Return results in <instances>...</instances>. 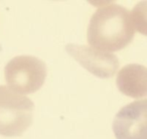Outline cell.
Instances as JSON below:
<instances>
[{
  "instance_id": "1",
  "label": "cell",
  "mask_w": 147,
  "mask_h": 139,
  "mask_svg": "<svg viewBox=\"0 0 147 139\" xmlns=\"http://www.w3.org/2000/svg\"><path fill=\"white\" fill-rule=\"evenodd\" d=\"M131 13L118 4L98 8L92 15L87 30L90 47L103 51H117L126 47L134 37Z\"/></svg>"
},
{
  "instance_id": "2",
  "label": "cell",
  "mask_w": 147,
  "mask_h": 139,
  "mask_svg": "<svg viewBox=\"0 0 147 139\" xmlns=\"http://www.w3.org/2000/svg\"><path fill=\"white\" fill-rule=\"evenodd\" d=\"M34 105L30 99L0 86V135H22L32 123Z\"/></svg>"
},
{
  "instance_id": "3",
  "label": "cell",
  "mask_w": 147,
  "mask_h": 139,
  "mask_svg": "<svg viewBox=\"0 0 147 139\" xmlns=\"http://www.w3.org/2000/svg\"><path fill=\"white\" fill-rule=\"evenodd\" d=\"M47 65L38 57L18 55L7 63L4 76L11 90L20 94H32L42 87L47 78Z\"/></svg>"
},
{
  "instance_id": "4",
  "label": "cell",
  "mask_w": 147,
  "mask_h": 139,
  "mask_svg": "<svg viewBox=\"0 0 147 139\" xmlns=\"http://www.w3.org/2000/svg\"><path fill=\"white\" fill-rule=\"evenodd\" d=\"M113 132L117 139H147V99L120 109L113 121Z\"/></svg>"
},
{
  "instance_id": "5",
  "label": "cell",
  "mask_w": 147,
  "mask_h": 139,
  "mask_svg": "<svg viewBox=\"0 0 147 139\" xmlns=\"http://www.w3.org/2000/svg\"><path fill=\"white\" fill-rule=\"evenodd\" d=\"M65 49L83 67L98 78H111L119 67L118 57L108 51L76 43L67 45Z\"/></svg>"
},
{
  "instance_id": "6",
  "label": "cell",
  "mask_w": 147,
  "mask_h": 139,
  "mask_svg": "<svg viewBox=\"0 0 147 139\" xmlns=\"http://www.w3.org/2000/svg\"><path fill=\"white\" fill-rule=\"evenodd\" d=\"M116 84L119 91L128 97H147V67L138 63L124 65L117 75Z\"/></svg>"
},
{
  "instance_id": "7",
  "label": "cell",
  "mask_w": 147,
  "mask_h": 139,
  "mask_svg": "<svg viewBox=\"0 0 147 139\" xmlns=\"http://www.w3.org/2000/svg\"><path fill=\"white\" fill-rule=\"evenodd\" d=\"M130 13L134 28L141 34L147 35V1L137 3Z\"/></svg>"
}]
</instances>
